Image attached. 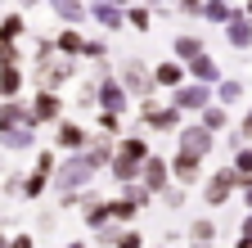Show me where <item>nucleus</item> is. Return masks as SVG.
<instances>
[{
  "mask_svg": "<svg viewBox=\"0 0 252 248\" xmlns=\"http://www.w3.org/2000/svg\"><path fill=\"white\" fill-rule=\"evenodd\" d=\"M225 190H230V172H225V176H216V180L207 185V203H220V199H225Z\"/></svg>",
  "mask_w": 252,
  "mask_h": 248,
  "instance_id": "1",
  "label": "nucleus"
},
{
  "mask_svg": "<svg viewBox=\"0 0 252 248\" xmlns=\"http://www.w3.org/2000/svg\"><path fill=\"white\" fill-rule=\"evenodd\" d=\"M185 149H189V153H203V149H207V131H189V136H185Z\"/></svg>",
  "mask_w": 252,
  "mask_h": 248,
  "instance_id": "2",
  "label": "nucleus"
},
{
  "mask_svg": "<svg viewBox=\"0 0 252 248\" xmlns=\"http://www.w3.org/2000/svg\"><path fill=\"white\" fill-rule=\"evenodd\" d=\"M203 100H207V95H203V90H198V86H194V90H185V95H180V104H189V108H198Z\"/></svg>",
  "mask_w": 252,
  "mask_h": 248,
  "instance_id": "3",
  "label": "nucleus"
},
{
  "mask_svg": "<svg viewBox=\"0 0 252 248\" xmlns=\"http://www.w3.org/2000/svg\"><path fill=\"white\" fill-rule=\"evenodd\" d=\"M104 104H108V108H122V90H117V86H104Z\"/></svg>",
  "mask_w": 252,
  "mask_h": 248,
  "instance_id": "4",
  "label": "nucleus"
},
{
  "mask_svg": "<svg viewBox=\"0 0 252 248\" xmlns=\"http://www.w3.org/2000/svg\"><path fill=\"white\" fill-rule=\"evenodd\" d=\"M162 176H167L162 163H149V185H162Z\"/></svg>",
  "mask_w": 252,
  "mask_h": 248,
  "instance_id": "5",
  "label": "nucleus"
},
{
  "mask_svg": "<svg viewBox=\"0 0 252 248\" xmlns=\"http://www.w3.org/2000/svg\"><path fill=\"white\" fill-rule=\"evenodd\" d=\"M207 127H212V131H216V127H225V113H220V108H212V113H207Z\"/></svg>",
  "mask_w": 252,
  "mask_h": 248,
  "instance_id": "6",
  "label": "nucleus"
},
{
  "mask_svg": "<svg viewBox=\"0 0 252 248\" xmlns=\"http://www.w3.org/2000/svg\"><path fill=\"white\" fill-rule=\"evenodd\" d=\"M63 144H81V131H72V127H63V136H59Z\"/></svg>",
  "mask_w": 252,
  "mask_h": 248,
  "instance_id": "7",
  "label": "nucleus"
},
{
  "mask_svg": "<svg viewBox=\"0 0 252 248\" xmlns=\"http://www.w3.org/2000/svg\"><path fill=\"white\" fill-rule=\"evenodd\" d=\"M239 172H243V176H252V153H243V158H239Z\"/></svg>",
  "mask_w": 252,
  "mask_h": 248,
  "instance_id": "8",
  "label": "nucleus"
},
{
  "mask_svg": "<svg viewBox=\"0 0 252 248\" xmlns=\"http://www.w3.org/2000/svg\"><path fill=\"white\" fill-rule=\"evenodd\" d=\"M243 131H248V136H252V113H248V122H243Z\"/></svg>",
  "mask_w": 252,
  "mask_h": 248,
  "instance_id": "9",
  "label": "nucleus"
},
{
  "mask_svg": "<svg viewBox=\"0 0 252 248\" xmlns=\"http://www.w3.org/2000/svg\"><path fill=\"white\" fill-rule=\"evenodd\" d=\"M72 248H81V244H72Z\"/></svg>",
  "mask_w": 252,
  "mask_h": 248,
  "instance_id": "10",
  "label": "nucleus"
},
{
  "mask_svg": "<svg viewBox=\"0 0 252 248\" xmlns=\"http://www.w3.org/2000/svg\"><path fill=\"white\" fill-rule=\"evenodd\" d=\"M248 203H252V199H248Z\"/></svg>",
  "mask_w": 252,
  "mask_h": 248,
  "instance_id": "11",
  "label": "nucleus"
}]
</instances>
